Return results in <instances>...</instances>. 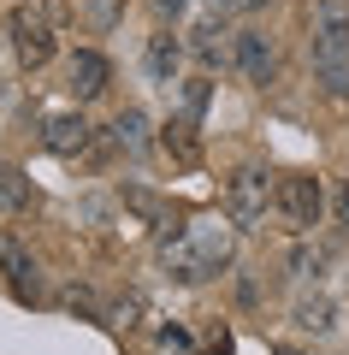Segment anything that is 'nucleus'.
<instances>
[{
  "mask_svg": "<svg viewBox=\"0 0 349 355\" xmlns=\"http://www.w3.org/2000/svg\"><path fill=\"white\" fill-rule=\"evenodd\" d=\"M231 254H237V225L231 219H196L166 243V272L178 284H201V279H219Z\"/></svg>",
  "mask_w": 349,
  "mask_h": 355,
  "instance_id": "obj_1",
  "label": "nucleus"
},
{
  "mask_svg": "<svg viewBox=\"0 0 349 355\" xmlns=\"http://www.w3.org/2000/svg\"><path fill=\"white\" fill-rule=\"evenodd\" d=\"M314 77H320L325 95L349 101V6L343 0L314 6Z\"/></svg>",
  "mask_w": 349,
  "mask_h": 355,
  "instance_id": "obj_2",
  "label": "nucleus"
},
{
  "mask_svg": "<svg viewBox=\"0 0 349 355\" xmlns=\"http://www.w3.org/2000/svg\"><path fill=\"white\" fill-rule=\"evenodd\" d=\"M6 42H12L18 65L24 71H42L60 48V24H53V6L48 0H18L12 12H6Z\"/></svg>",
  "mask_w": 349,
  "mask_h": 355,
  "instance_id": "obj_3",
  "label": "nucleus"
},
{
  "mask_svg": "<svg viewBox=\"0 0 349 355\" xmlns=\"http://www.w3.org/2000/svg\"><path fill=\"white\" fill-rule=\"evenodd\" d=\"M273 214L284 219L290 231H314L325 214V184L314 172H284L273 178Z\"/></svg>",
  "mask_w": 349,
  "mask_h": 355,
  "instance_id": "obj_4",
  "label": "nucleus"
},
{
  "mask_svg": "<svg viewBox=\"0 0 349 355\" xmlns=\"http://www.w3.org/2000/svg\"><path fill=\"white\" fill-rule=\"evenodd\" d=\"M266 207H273V184H266L261 166H243L231 184H225V219L237 231H255L266 225Z\"/></svg>",
  "mask_w": 349,
  "mask_h": 355,
  "instance_id": "obj_5",
  "label": "nucleus"
},
{
  "mask_svg": "<svg viewBox=\"0 0 349 355\" xmlns=\"http://www.w3.org/2000/svg\"><path fill=\"white\" fill-rule=\"evenodd\" d=\"M107 83H112V65H107V53H95V48H77L71 60H65V95H71L77 107H83V101H95V95H107Z\"/></svg>",
  "mask_w": 349,
  "mask_h": 355,
  "instance_id": "obj_6",
  "label": "nucleus"
},
{
  "mask_svg": "<svg viewBox=\"0 0 349 355\" xmlns=\"http://www.w3.org/2000/svg\"><path fill=\"white\" fill-rule=\"evenodd\" d=\"M231 65H237L249 83H273L278 53H273V42H266L261 30H237V36H231Z\"/></svg>",
  "mask_w": 349,
  "mask_h": 355,
  "instance_id": "obj_7",
  "label": "nucleus"
},
{
  "mask_svg": "<svg viewBox=\"0 0 349 355\" xmlns=\"http://www.w3.org/2000/svg\"><path fill=\"white\" fill-rule=\"evenodd\" d=\"M0 272H6V284H12L18 302H36L42 284H36V261H30V249L12 237V231H0Z\"/></svg>",
  "mask_w": 349,
  "mask_h": 355,
  "instance_id": "obj_8",
  "label": "nucleus"
},
{
  "mask_svg": "<svg viewBox=\"0 0 349 355\" xmlns=\"http://www.w3.org/2000/svg\"><path fill=\"white\" fill-rule=\"evenodd\" d=\"M42 148L60 154V160L83 154L89 148V119L83 113H48V119H42Z\"/></svg>",
  "mask_w": 349,
  "mask_h": 355,
  "instance_id": "obj_9",
  "label": "nucleus"
},
{
  "mask_svg": "<svg viewBox=\"0 0 349 355\" xmlns=\"http://www.w3.org/2000/svg\"><path fill=\"white\" fill-rule=\"evenodd\" d=\"M142 65H148L154 83H172L178 65H184V42H178L172 30H154V36H148V53H142Z\"/></svg>",
  "mask_w": 349,
  "mask_h": 355,
  "instance_id": "obj_10",
  "label": "nucleus"
},
{
  "mask_svg": "<svg viewBox=\"0 0 349 355\" xmlns=\"http://www.w3.org/2000/svg\"><path fill=\"white\" fill-rule=\"evenodd\" d=\"M112 148L148 154V113H142V107H125V113L112 119Z\"/></svg>",
  "mask_w": 349,
  "mask_h": 355,
  "instance_id": "obj_11",
  "label": "nucleus"
},
{
  "mask_svg": "<svg viewBox=\"0 0 349 355\" xmlns=\"http://www.w3.org/2000/svg\"><path fill=\"white\" fill-rule=\"evenodd\" d=\"M189 36H196V42H189V53H196L201 65H213V60H231V48L219 42V36H225V18H219V12H213V18H201V24L189 30Z\"/></svg>",
  "mask_w": 349,
  "mask_h": 355,
  "instance_id": "obj_12",
  "label": "nucleus"
},
{
  "mask_svg": "<svg viewBox=\"0 0 349 355\" xmlns=\"http://www.w3.org/2000/svg\"><path fill=\"white\" fill-rule=\"evenodd\" d=\"M290 314H296L302 331H332V314H337V308H332V296H302Z\"/></svg>",
  "mask_w": 349,
  "mask_h": 355,
  "instance_id": "obj_13",
  "label": "nucleus"
},
{
  "mask_svg": "<svg viewBox=\"0 0 349 355\" xmlns=\"http://www.w3.org/2000/svg\"><path fill=\"white\" fill-rule=\"evenodd\" d=\"M0 207L6 214H18V207H30V184L12 172V166H0Z\"/></svg>",
  "mask_w": 349,
  "mask_h": 355,
  "instance_id": "obj_14",
  "label": "nucleus"
},
{
  "mask_svg": "<svg viewBox=\"0 0 349 355\" xmlns=\"http://www.w3.org/2000/svg\"><path fill=\"white\" fill-rule=\"evenodd\" d=\"M325 261H332L325 249H308V243H302V249L290 254V272H296V279H320V266H325Z\"/></svg>",
  "mask_w": 349,
  "mask_h": 355,
  "instance_id": "obj_15",
  "label": "nucleus"
},
{
  "mask_svg": "<svg viewBox=\"0 0 349 355\" xmlns=\"http://www.w3.org/2000/svg\"><path fill=\"white\" fill-rule=\"evenodd\" d=\"M166 148H172L178 154V160H196V137H189V125H166Z\"/></svg>",
  "mask_w": 349,
  "mask_h": 355,
  "instance_id": "obj_16",
  "label": "nucleus"
},
{
  "mask_svg": "<svg viewBox=\"0 0 349 355\" xmlns=\"http://www.w3.org/2000/svg\"><path fill=\"white\" fill-rule=\"evenodd\" d=\"M266 0H213V12L219 18H243V12H261Z\"/></svg>",
  "mask_w": 349,
  "mask_h": 355,
  "instance_id": "obj_17",
  "label": "nucleus"
},
{
  "mask_svg": "<svg viewBox=\"0 0 349 355\" xmlns=\"http://www.w3.org/2000/svg\"><path fill=\"white\" fill-rule=\"evenodd\" d=\"M160 349H166V355H189V338H184V331H172V326H166V331H160Z\"/></svg>",
  "mask_w": 349,
  "mask_h": 355,
  "instance_id": "obj_18",
  "label": "nucleus"
},
{
  "mask_svg": "<svg viewBox=\"0 0 349 355\" xmlns=\"http://www.w3.org/2000/svg\"><path fill=\"white\" fill-rule=\"evenodd\" d=\"M332 214H337V225L349 231V184H337V190H332Z\"/></svg>",
  "mask_w": 349,
  "mask_h": 355,
  "instance_id": "obj_19",
  "label": "nucleus"
},
{
  "mask_svg": "<svg viewBox=\"0 0 349 355\" xmlns=\"http://www.w3.org/2000/svg\"><path fill=\"white\" fill-rule=\"evenodd\" d=\"M154 6H160V18H178V12L189 6V0H154Z\"/></svg>",
  "mask_w": 349,
  "mask_h": 355,
  "instance_id": "obj_20",
  "label": "nucleus"
}]
</instances>
